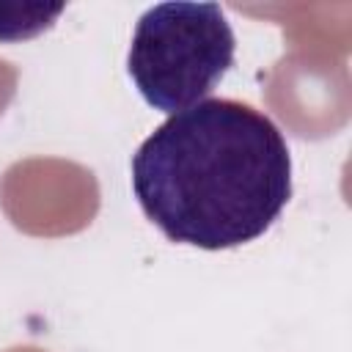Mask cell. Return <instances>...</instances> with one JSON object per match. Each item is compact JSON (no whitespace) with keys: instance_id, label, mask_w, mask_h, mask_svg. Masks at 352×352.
Returning <instances> with one entry per match:
<instances>
[{"instance_id":"obj_1","label":"cell","mask_w":352,"mask_h":352,"mask_svg":"<svg viewBox=\"0 0 352 352\" xmlns=\"http://www.w3.org/2000/svg\"><path fill=\"white\" fill-rule=\"evenodd\" d=\"M132 192L176 245L228 250L264 236L292 198L278 124L236 99L168 116L132 154Z\"/></svg>"},{"instance_id":"obj_2","label":"cell","mask_w":352,"mask_h":352,"mask_svg":"<svg viewBox=\"0 0 352 352\" xmlns=\"http://www.w3.org/2000/svg\"><path fill=\"white\" fill-rule=\"evenodd\" d=\"M234 52L236 38L217 3H157L138 19L126 72L148 107L173 116L214 91Z\"/></svg>"},{"instance_id":"obj_3","label":"cell","mask_w":352,"mask_h":352,"mask_svg":"<svg viewBox=\"0 0 352 352\" xmlns=\"http://www.w3.org/2000/svg\"><path fill=\"white\" fill-rule=\"evenodd\" d=\"M63 3L58 6H41V3H28V6H0V41H22L44 33L52 28V22L63 14Z\"/></svg>"}]
</instances>
